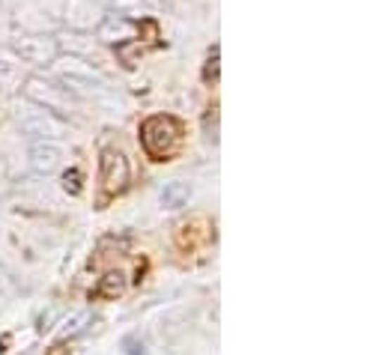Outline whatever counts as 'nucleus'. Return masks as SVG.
I'll return each mask as SVG.
<instances>
[{
	"label": "nucleus",
	"mask_w": 385,
	"mask_h": 355,
	"mask_svg": "<svg viewBox=\"0 0 385 355\" xmlns=\"http://www.w3.org/2000/svg\"><path fill=\"white\" fill-rule=\"evenodd\" d=\"M141 147L153 161H170L182 149V123L170 113H153L141 123Z\"/></svg>",
	"instance_id": "nucleus-1"
},
{
	"label": "nucleus",
	"mask_w": 385,
	"mask_h": 355,
	"mask_svg": "<svg viewBox=\"0 0 385 355\" xmlns=\"http://www.w3.org/2000/svg\"><path fill=\"white\" fill-rule=\"evenodd\" d=\"M21 90L33 105H39V108L51 111V113H69V108H72V96L66 93V87H60L57 81L39 78V75H30Z\"/></svg>",
	"instance_id": "nucleus-2"
},
{
	"label": "nucleus",
	"mask_w": 385,
	"mask_h": 355,
	"mask_svg": "<svg viewBox=\"0 0 385 355\" xmlns=\"http://www.w3.org/2000/svg\"><path fill=\"white\" fill-rule=\"evenodd\" d=\"M129 180H132L129 158L122 156L120 149H102V158H99V182H102L105 197H120L129 188Z\"/></svg>",
	"instance_id": "nucleus-3"
},
{
	"label": "nucleus",
	"mask_w": 385,
	"mask_h": 355,
	"mask_svg": "<svg viewBox=\"0 0 385 355\" xmlns=\"http://www.w3.org/2000/svg\"><path fill=\"white\" fill-rule=\"evenodd\" d=\"M15 54L21 60L33 63V66H54L57 57H60V45L51 36H42V33H27V36H18L15 39Z\"/></svg>",
	"instance_id": "nucleus-4"
},
{
	"label": "nucleus",
	"mask_w": 385,
	"mask_h": 355,
	"mask_svg": "<svg viewBox=\"0 0 385 355\" xmlns=\"http://www.w3.org/2000/svg\"><path fill=\"white\" fill-rule=\"evenodd\" d=\"M141 24L138 18H126V15H108L99 21V42H105V45H126L129 39H134V36L141 33Z\"/></svg>",
	"instance_id": "nucleus-5"
},
{
	"label": "nucleus",
	"mask_w": 385,
	"mask_h": 355,
	"mask_svg": "<svg viewBox=\"0 0 385 355\" xmlns=\"http://www.w3.org/2000/svg\"><path fill=\"white\" fill-rule=\"evenodd\" d=\"M30 168L36 173H42V176L54 173L60 168V149L54 144H48V141H36L30 147Z\"/></svg>",
	"instance_id": "nucleus-6"
},
{
	"label": "nucleus",
	"mask_w": 385,
	"mask_h": 355,
	"mask_svg": "<svg viewBox=\"0 0 385 355\" xmlns=\"http://www.w3.org/2000/svg\"><path fill=\"white\" fill-rule=\"evenodd\" d=\"M21 132L30 137H39V141H48V137H60L63 135V123L54 120L51 113H39V117H30L21 123Z\"/></svg>",
	"instance_id": "nucleus-7"
},
{
	"label": "nucleus",
	"mask_w": 385,
	"mask_h": 355,
	"mask_svg": "<svg viewBox=\"0 0 385 355\" xmlns=\"http://www.w3.org/2000/svg\"><path fill=\"white\" fill-rule=\"evenodd\" d=\"M60 75H63V81L69 84H78V87H93V84H102V75H99L93 66H87L84 60L78 57H69L66 66L60 69Z\"/></svg>",
	"instance_id": "nucleus-8"
},
{
	"label": "nucleus",
	"mask_w": 385,
	"mask_h": 355,
	"mask_svg": "<svg viewBox=\"0 0 385 355\" xmlns=\"http://www.w3.org/2000/svg\"><path fill=\"white\" fill-rule=\"evenodd\" d=\"M191 200V185L189 182H168L161 192V206L165 209H182Z\"/></svg>",
	"instance_id": "nucleus-9"
},
{
	"label": "nucleus",
	"mask_w": 385,
	"mask_h": 355,
	"mask_svg": "<svg viewBox=\"0 0 385 355\" xmlns=\"http://www.w3.org/2000/svg\"><path fill=\"white\" fill-rule=\"evenodd\" d=\"M126 293V275L122 272H108L96 287V299H120Z\"/></svg>",
	"instance_id": "nucleus-10"
},
{
	"label": "nucleus",
	"mask_w": 385,
	"mask_h": 355,
	"mask_svg": "<svg viewBox=\"0 0 385 355\" xmlns=\"http://www.w3.org/2000/svg\"><path fill=\"white\" fill-rule=\"evenodd\" d=\"M63 188H66L72 197H78L81 188H84V185H81V170H75V168L66 170V173H63Z\"/></svg>",
	"instance_id": "nucleus-11"
},
{
	"label": "nucleus",
	"mask_w": 385,
	"mask_h": 355,
	"mask_svg": "<svg viewBox=\"0 0 385 355\" xmlns=\"http://www.w3.org/2000/svg\"><path fill=\"white\" fill-rule=\"evenodd\" d=\"M90 320H93L90 313H78L75 320L66 323V335H84V328H87V323H90Z\"/></svg>",
	"instance_id": "nucleus-12"
},
{
	"label": "nucleus",
	"mask_w": 385,
	"mask_h": 355,
	"mask_svg": "<svg viewBox=\"0 0 385 355\" xmlns=\"http://www.w3.org/2000/svg\"><path fill=\"white\" fill-rule=\"evenodd\" d=\"M203 81H218V48H213V54H209V60H206Z\"/></svg>",
	"instance_id": "nucleus-13"
},
{
	"label": "nucleus",
	"mask_w": 385,
	"mask_h": 355,
	"mask_svg": "<svg viewBox=\"0 0 385 355\" xmlns=\"http://www.w3.org/2000/svg\"><path fill=\"white\" fill-rule=\"evenodd\" d=\"M126 347H129V355H146V352H144V344H138V340H129Z\"/></svg>",
	"instance_id": "nucleus-14"
},
{
	"label": "nucleus",
	"mask_w": 385,
	"mask_h": 355,
	"mask_svg": "<svg viewBox=\"0 0 385 355\" xmlns=\"http://www.w3.org/2000/svg\"><path fill=\"white\" fill-rule=\"evenodd\" d=\"M48 355H69V349H66L63 344H54V347H51V352H48Z\"/></svg>",
	"instance_id": "nucleus-15"
},
{
	"label": "nucleus",
	"mask_w": 385,
	"mask_h": 355,
	"mask_svg": "<svg viewBox=\"0 0 385 355\" xmlns=\"http://www.w3.org/2000/svg\"><path fill=\"white\" fill-rule=\"evenodd\" d=\"M4 352H6V337H4V340H0V355H4Z\"/></svg>",
	"instance_id": "nucleus-16"
}]
</instances>
